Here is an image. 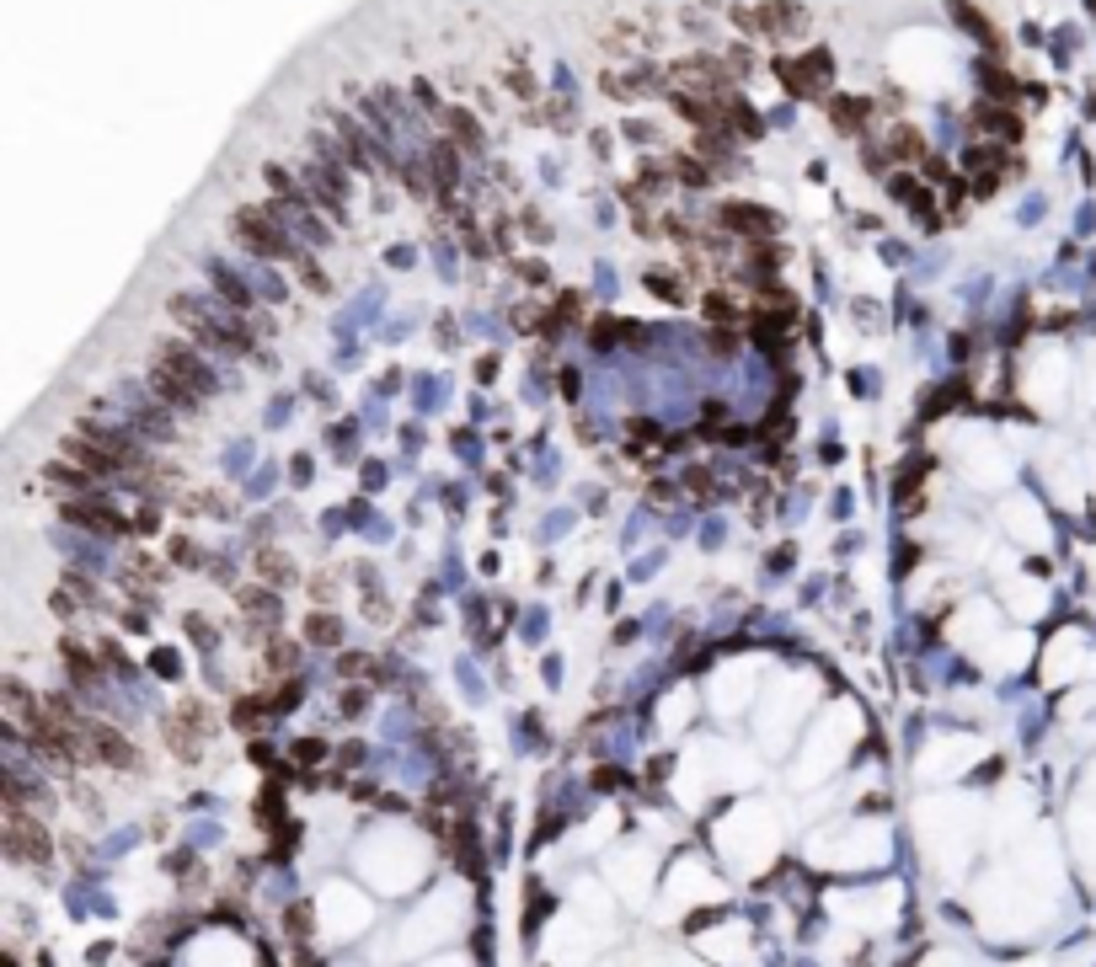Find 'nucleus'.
Returning <instances> with one entry per match:
<instances>
[{"instance_id":"1","label":"nucleus","mask_w":1096,"mask_h":967,"mask_svg":"<svg viewBox=\"0 0 1096 967\" xmlns=\"http://www.w3.org/2000/svg\"><path fill=\"white\" fill-rule=\"evenodd\" d=\"M230 236H236L252 257H262V262H295L300 257V241L289 236V230L273 220L262 204H241L236 214H230Z\"/></svg>"},{"instance_id":"2","label":"nucleus","mask_w":1096,"mask_h":967,"mask_svg":"<svg viewBox=\"0 0 1096 967\" xmlns=\"http://www.w3.org/2000/svg\"><path fill=\"white\" fill-rule=\"evenodd\" d=\"M0 839H6V855L22 866H49V834H43V823L27 813V807L6 802V829H0Z\"/></svg>"},{"instance_id":"3","label":"nucleus","mask_w":1096,"mask_h":967,"mask_svg":"<svg viewBox=\"0 0 1096 967\" xmlns=\"http://www.w3.org/2000/svg\"><path fill=\"white\" fill-rule=\"evenodd\" d=\"M712 220L728 230V236H744V241H770V236H781V225H786L776 209L749 204V198H728V204H717Z\"/></svg>"},{"instance_id":"4","label":"nucleus","mask_w":1096,"mask_h":967,"mask_svg":"<svg viewBox=\"0 0 1096 967\" xmlns=\"http://www.w3.org/2000/svg\"><path fill=\"white\" fill-rule=\"evenodd\" d=\"M669 75H674V86L706 91V97H728V91H738V81H733V70H728V59H722V54H690V59H679Z\"/></svg>"},{"instance_id":"5","label":"nucleus","mask_w":1096,"mask_h":967,"mask_svg":"<svg viewBox=\"0 0 1096 967\" xmlns=\"http://www.w3.org/2000/svg\"><path fill=\"white\" fill-rule=\"evenodd\" d=\"M663 102H669V113L685 118L696 134L728 129V107H722V97H706V91H690V86H669V91H663Z\"/></svg>"},{"instance_id":"6","label":"nucleus","mask_w":1096,"mask_h":967,"mask_svg":"<svg viewBox=\"0 0 1096 967\" xmlns=\"http://www.w3.org/2000/svg\"><path fill=\"white\" fill-rule=\"evenodd\" d=\"M883 193H888L899 209H909V214H915V220H920L925 230H941L936 193H931V187H925V182L915 177V171H904V166H899V171H888V177H883Z\"/></svg>"},{"instance_id":"7","label":"nucleus","mask_w":1096,"mask_h":967,"mask_svg":"<svg viewBox=\"0 0 1096 967\" xmlns=\"http://www.w3.org/2000/svg\"><path fill=\"white\" fill-rule=\"evenodd\" d=\"M156 358L177 374L182 385H193L198 396H209V391H214V369L204 364V353H198V348H188V342H172V337H166L161 348H156Z\"/></svg>"},{"instance_id":"8","label":"nucleus","mask_w":1096,"mask_h":967,"mask_svg":"<svg viewBox=\"0 0 1096 967\" xmlns=\"http://www.w3.org/2000/svg\"><path fill=\"white\" fill-rule=\"evenodd\" d=\"M968 129L995 139V145H1016V139H1022V118H1016V107L984 97V102H974V113H968Z\"/></svg>"},{"instance_id":"9","label":"nucleus","mask_w":1096,"mask_h":967,"mask_svg":"<svg viewBox=\"0 0 1096 967\" xmlns=\"http://www.w3.org/2000/svg\"><path fill=\"white\" fill-rule=\"evenodd\" d=\"M872 113H877L872 97H845V91H829V97H824V118H829V129H835L840 139H856L872 123Z\"/></svg>"},{"instance_id":"10","label":"nucleus","mask_w":1096,"mask_h":967,"mask_svg":"<svg viewBox=\"0 0 1096 967\" xmlns=\"http://www.w3.org/2000/svg\"><path fill=\"white\" fill-rule=\"evenodd\" d=\"M754 17H760V38L781 43V38H797L808 27V6L802 0H765V6H754Z\"/></svg>"},{"instance_id":"11","label":"nucleus","mask_w":1096,"mask_h":967,"mask_svg":"<svg viewBox=\"0 0 1096 967\" xmlns=\"http://www.w3.org/2000/svg\"><path fill=\"white\" fill-rule=\"evenodd\" d=\"M59 519H70V524H86L91 535H129V519H123L118 508L97 503V497H75V503H65V508H59Z\"/></svg>"},{"instance_id":"12","label":"nucleus","mask_w":1096,"mask_h":967,"mask_svg":"<svg viewBox=\"0 0 1096 967\" xmlns=\"http://www.w3.org/2000/svg\"><path fill=\"white\" fill-rule=\"evenodd\" d=\"M770 75L786 86V97H792V102H818V107H824V97H829V91H818L813 70L802 65V54H797V59H792V54H776V59H770Z\"/></svg>"},{"instance_id":"13","label":"nucleus","mask_w":1096,"mask_h":967,"mask_svg":"<svg viewBox=\"0 0 1096 967\" xmlns=\"http://www.w3.org/2000/svg\"><path fill=\"white\" fill-rule=\"evenodd\" d=\"M65 460L81 465V471H91L97 481H102V476H107V481H113V476H129V465H123L113 449L91 444V439H81V433H75V439H65Z\"/></svg>"},{"instance_id":"14","label":"nucleus","mask_w":1096,"mask_h":967,"mask_svg":"<svg viewBox=\"0 0 1096 967\" xmlns=\"http://www.w3.org/2000/svg\"><path fill=\"white\" fill-rule=\"evenodd\" d=\"M974 81H979V91H984L990 102H1006V107H1016V102L1027 97V86L1016 81V75L1000 65L995 54H990V59H974Z\"/></svg>"},{"instance_id":"15","label":"nucleus","mask_w":1096,"mask_h":967,"mask_svg":"<svg viewBox=\"0 0 1096 967\" xmlns=\"http://www.w3.org/2000/svg\"><path fill=\"white\" fill-rule=\"evenodd\" d=\"M439 123H444V134H450L466 155H487V129H482V118H476L471 107L450 102V107L439 113Z\"/></svg>"},{"instance_id":"16","label":"nucleus","mask_w":1096,"mask_h":967,"mask_svg":"<svg viewBox=\"0 0 1096 967\" xmlns=\"http://www.w3.org/2000/svg\"><path fill=\"white\" fill-rule=\"evenodd\" d=\"M150 391H156V401L166 412H198V391H193V385H182L166 364L150 369Z\"/></svg>"},{"instance_id":"17","label":"nucleus","mask_w":1096,"mask_h":967,"mask_svg":"<svg viewBox=\"0 0 1096 967\" xmlns=\"http://www.w3.org/2000/svg\"><path fill=\"white\" fill-rule=\"evenodd\" d=\"M722 107H728V134H733V139H744V145L765 139V118L754 113V102L744 97V91H728V97H722Z\"/></svg>"},{"instance_id":"18","label":"nucleus","mask_w":1096,"mask_h":967,"mask_svg":"<svg viewBox=\"0 0 1096 967\" xmlns=\"http://www.w3.org/2000/svg\"><path fill=\"white\" fill-rule=\"evenodd\" d=\"M952 22L963 27V33L974 38V43H984V49H990V54L1000 59V33H995V22L984 17V11L974 6V0H952Z\"/></svg>"},{"instance_id":"19","label":"nucleus","mask_w":1096,"mask_h":967,"mask_svg":"<svg viewBox=\"0 0 1096 967\" xmlns=\"http://www.w3.org/2000/svg\"><path fill=\"white\" fill-rule=\"evenodd\" d=\"M883 145H888V155H893V166H920L925 155H931V145H925V134L915 129V123H893Z\"/></svg>"},{"instance_id":"20","label":"nucleus","mask_w":1096,"mask_h":967,"mask_svg":"<svg viewBox=\"0 0 1096 967\" xmlns=\"http://www.w3.org/2000/svg\"><path fill=\"white\" fill-rule=\"evenodd\" d=\"M669 166H674V182H679V187H690V193H712V187H717V171L706 166L696 150H674V155H669Z\"/></svg>"},{"instance_id":"21","label":"nucleus","mask_w":1096,"mask_h":967,"mask_svg":"<svg viewBox=\"0 0 1096 967\" xmlns=\"http://www.w3.org/2000/svg\"><path fill=\"white\" fill-rule=\"evenodd\" d=\"M204 273H209L214 294H220V300H225L230 310H252V289H246L241 278H236V268H225L220 257H209V262H204Z\"/></svg>"},{"instance_id":"22","label":"nucleus","mask_w":1096,"mask_h":967,"mask_svg":"<svg viewBox=\"0 0 1096 967\" xmlns=\"http://www.w3.org/2000/svg\"><path fill=\"white\" fill-rule=\"evenodd\" d=\"M257 572L268 577L273 588H289V583H300V567L289 561L279 545H257Z\"/></svg>"},{"instance_id":"23","label":"nucleus","mask_w":1096,"mask_h":967,"mask_svg":"<svg viewBox=\"0 0 1096 967\" xmlns=\"http://www.w3.org/2000/svg\"><path fill=\"white\" fill-rule=\"evenodd\" d=\"M91 743H97V759L118 764V770H129V764H134V748L123 743V732H113L107 722H91Z\"/></svg>"},{"instance_id":"24","label":"nucleus","mask_w":1096,"mask_h":967,"mask_svg":"<svg viewBox=\"0 0 1096 967\" xmlns=\"http://www.w3.org/2000/svg\"><path fill=\"white\" fill-rule=\"evenodd\" d=\"M43 481H49L54 492H81V497H91V487H97V476L81 471V465L70 471V460L65 465H43Z\"/></svg>"},{"instance_id":"25","label":"nucleus","mask_w":1096,"mask_h":967,"mask_svg":"<svg viewBox=\"0 0 1096 967\" xmlns=\"http://www.w3.org/2000/svg\"><path fill=\"white\" fill-rule=\"evenodd\" d=\"M744 262H749V278H776L781 262H786V252H781V246H770V241H749V246H744Z\"/></svg>"},{"instance_id":"26","label":"nucleus","mask_w":1096,"mask_h":967,"mask_svg":"<svg viewBox=\"0 0 1096 967\" xmlns=\"http://www.w3.org/2000/svg\"><path fill=\"white\" fill-rule=\"evenodd\" d=\"M701 310H706V321H712V326H733V321H744V305H738L728 289H706V294H701Z\"/></svg>"},{"instance_id":"27","label":"nucleus","mask_w":1096,"mask_h":967,"mask_svg":"<svg viewBox=\"0 0 1096 967\" xmlns=\"http://www.w3.org/2000/svg\"><path fill=\"white\" fill-rule=\"evenodd\" d=\"M65 663H70V679L81 684V690H97V684H102V668H97V658H91L81 642H65Z\"/></svg>"},{"instance_id":"28","label":"nucleus","mask_w":1096,"mask_h":967,"mask_svg":"<svg viewBox=\"0 0 1096 967\" xmlns=\"http://www.w3.org/2000/svg\"><path fill=\"white\" fill-rule=\"evenodd\" d=\"M669 182H674V166H669V161H642V166H637L642 198H663V193H669Z\"/></svg>"},{"instance_id":"29","label":"nucleus","mask_w":1096,"mask_h":967,"mask_svg":"<svg viewBox=\"0 0 1096 967\" xmlns=\"http://www.w3.org/2000/svg\"><path fill=\"white\" fill-rule=\"evenodd\" d=\"M295 241L311 246V252H321V246H332V230H327V220H321L316 209H305L300 220H295Z\"/></svg>"},{"instance_id":"30","label":"nucleus","mask_w":1096,"mask_h":967,"mask_svg":"<svg viewBox=\"0 0 1096 967\" xmlns=\"http://www.w3.org/2000/svg\"><path fill=\"white\" fill-rule=\"evenodd\" d=\"M642 284L658 294V300H669V305H685V284L679 278H669V268H647L642 273Z\"/></svg>"},{"instance_id":"31","label":"nucleus","mask_w":1096,"mask_h":967,"mask_svg":"<svg viewBox=\"0 0 1096 967\" xmlns=\"http://www.w3.org/2000/svg\"><path fill=\"white\" fill-rule=\"evenodd\" d=\"M295 273L305 278V289H311V294H332V278L321 273V262L311 257V246H300V257H295Z\"/></svg>"},{"instance_id":"32","label":"nucleus","mask_w":1096,"mask_h":967,"mask_svg":"<svg viewBox=\"0 0 1096 967\" xmlns=\"http://www.w3.org/2000/svg\"><path fill=\"white\" fill-rule=\"evenodd\" d=\"M802 65L813 70V81H818V91H829V81H835V54L824 49V43H818V49H808L802 54Z\"/></svg>"},{"instance_id":"33","label":"nucleus","mask_w":1096,"mask_h":967,"mask_svg":"<svg viewBox=\"0 0 1096 967\" xmlns=\"http://www.w3.org/2000/svg\"><path fill=\"white\" fill-rule=\"evenodd\" d=\"M241 610L262 615V620H279V599H273L268 588H241Z\"/></svg>"},{"instance_id":"34","label":"nucleus","mask_w":1096,"mask_h":967,"mask_svg":"<svg viewBox=\"0 0 1096 967\" xmlns=\"http://www.w3.org/2000/svg\"><path fill=\"white\" fill-rule=\"evenodd\" d=\"M305 636L321 642V647H337V642H343V626H337L332 615H311V620H305Z\"/></svg>"},{"instance_id":"35","label":"nucleus","mask_w":1096,"mask_h":967,"mask_svg":"<svg viewBox=\"0 0 1096 967\" xmlns=\"http://www.w3.org/2000/svg\"><path fill=\"white\" fill-rule=\"evenodd\" d=\"M599 91H605L610 102H637V91H631V81L621 70H599Z\"/></svg>"},{"instance_id":"36","label":"nucleus","mask_w":1096,"mask_h":967,"mask_svg":"<svg viewBox=\"0 0 1096 967\" xmlns=\"http://www.w3.org/2000/svg\"><path fill=\"white\" fill-rule=\"evenodd\" d=\"M508 91H514L519 102H540V91H535V75H530V65H524V59H519L514 70H508Z\"/></svg>"},{"instance_id":"37","label":"nucleus","mask_w":1096,"mask_h":967,"mask_svg":"<svg viewBox=\"0 0 1096 967\" xmlns=\"http://www.w3.org/2000/svg\"><path fill=\"white\" fill-rule=\"evenodd\" d=\"M861 166H867L872 177H888V166H893L888 145H877V139H867V145H861Z\"/></svg>"},{"instance_id":"38","label":"nucleus","mask_w":1096,"mask_h":967,"mask_svg":"<svg viewBox=\"0 0 1096 967\" xmlns=\"http://www.w3.org/2000/svg\"><path fill=\"white\" fill-rule=\"evenodd\" d=\"M412 102H418L423 113H434V118L450 107V102H439V86H434V81H412Z\"/></svg>"},{"instance_id":"39","label":"nucleus","mask_w":1096,"mask_h":967,"mask_svg":"<svg viewBox=\"0 0 1096 967\" xmlns=\"http://www.w3.org/2000/svg\"><path fill=\"white\" fill-rule=\"evenodd\" d=\"M722 59H728L733 81H744V75H754V49H749V43H733V49L722 54Z\"/></svg>"},{"instance_id":"40","label":"nucleus","mask_w":1096,"mask_h":967,"mask_svg":"<svg viewBox=\"0 0 1096 967\" xmlns=\"http://www.w3.org/2000/svg\"><path fill=\"white\" fill-rule=\"evenodd\" d=\"M546 123H551V129H578V107H573V97L551 102V107H546Z\"/></svg>"},{"instance_id":"41","label":"nucleus","mask_w":1096,"mask_h":967,"mask_svg":"<svg viewBox=\"0 0 1096 967\" xmlns=\"http://www.w3.org/2000/svg\"><path fill=\"white\" fill-rule=\"evenodd\" d=\"M519 220H524V236H530V241H551V225H546V214H540L535 204H530V209H524V214H519Z\"/></svg>"},{"instance_id":"42","label":"nucleus","mask_w":1096,"mask_h":967,"mask_svg":"<svg viewBox=\"0 0 1096 967\" xmlns=\"http://www.w3.org/2000/svg\"><path fill=\"white\" fill-rule=\"evenodd\" d=\"M621 134L631 139V145H653V139H658V129H653L647 118H626V123H621Z\"/></svg>"},{"instance_id":"43","label":"nucleus","mask_w":1096,"mask_h":967,"mask_svg":"<svg viewBox=\"0 0 1096 967\" xmlns=\"http://www.w3.org/2000/svg\"><path fill=\"white\" fill-rule=\"evenodd\" d=\"M920 171H925V182H936V187H941V182L952 177V161H947V155H936V150H931V155L920 161Z\"/></svg>"},{"instance_id":"44","label":"nucleus","mask_w":1096,"mask_h":967,"mask_svg":"<svg viewBox=\"0 0 1096 967\" xmlns=\"http://www.w3.org/2000/svg\"><path fill=\"white\" fill-rule=\"evenodd\" d=\"M514 273L524 278V284H535V289H540V284H546V278H551V268H546V262H540V257H530V262H514Z\"/></svg>"},{"instance_id":"45","label":"nucleus","mask_w":1096,"mask_h":967,"mask_svg":"<svg viewBox=\"0 0 1096 967\" xmlns=\"http://www.w3.org/2000/svg\"><path fill=\"white\" fill-rule=\"evenodd\" d=\"M968 187H974V198L990 204V198L1000 193V171H979V177H968Z\"/></svg>"},{"instance_id":"46","label":"nucleus","mask_w":1096,"mask_h":967,"mask_svg":"<svg viewBox=\"0 0 1096 967\" xmlns=\"http://www.w3.org/2000/svg\"><path fill=\"white\" fill-rule=\"evenodd\" d=\"M268 668H273V674H289V668H295V647H289V642H273V647H268Z\"/></svg>"},{"instance_id":"47","label":"nucleus","mask_w":1096,"mask_h":967,"mask_svg":"<svg viewBox=\"0 0 1096 967\" xmlns=\"http://www.w3.org/2000/svg\"><path fill=\"white\" fill-rule=\"evenodd\" d=\"M172 556H177V561H188V567H193V561H198V545H193V540H172Z\"/></svg>"},{"instance_id":"48","label":"nucleus","mask_w":1096,"mask_h":967,"mask_svg":"<svg viewBox=\"0 0 1096 967\" xmlns=\"http://www.w3.org/2000/svg\"><path fill=\"white\" fill-rule=\"evenodd\" d=\"M589 150L599 155V161H605V155H610V134H605V129H594V134H589Z\"/></svg>"},{"instance_id":"49","label":"nucleus","mask_w":1096,"mask_h":967,"mask_svg":"<svg viewBox=\"0 0 1096 967\" xmlns=\"http://www.w3.org/2000/svg\"><path fill=\"white\" fill-rule=\"evenodd\" d=\"M712 348H717V353H733V348H738V337H733V332H722V326H717V332H712Z\"/></svg>"},{"instance_id":"50","label":"nucleus","mask_w":1096,"mask_h":967,"mask_svg":"<svg viewBox=\"0 0 1096 967\" xmlns=\"http://www.w3.org/2000/svg\"><path fill=\"white\" fill-rule=\"evenodd\" d=\"M508 225L514 220H492V246H503V252H508Z\"/></svg>"},{"instance_id":"51","label":"nucleus","mask_w":1096,"mask_h":967,"mask_svg":"<svg viewBox=\"0 0 1096 967\" xmlns=\"http://www.w3.org/2000/svg\"><path fill=\"white\" fill-rule=\"evenodd\" d=\"M1086 6H1091V11H1096V0H1086Z\"/></svg>"}]
</instances>
